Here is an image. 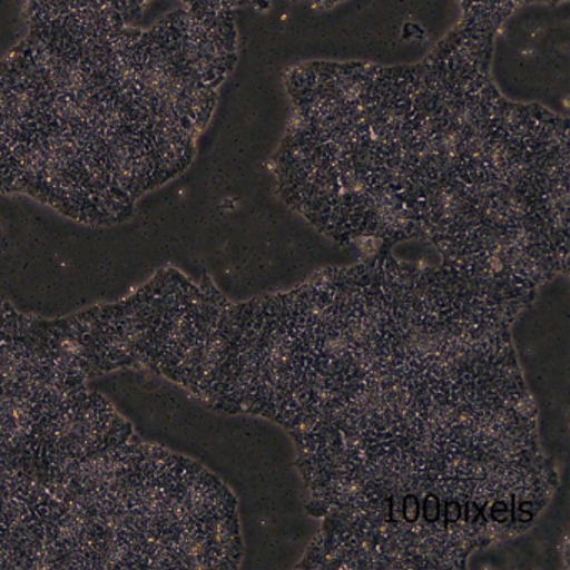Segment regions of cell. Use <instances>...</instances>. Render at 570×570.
Listing matches in <instances>:
<instances>
[{"label": "cell", "mask_w": 570, "mask_h": 570, "mask_svg": "<svg viewBox=\"0 0 570 570\" xmlns=\"http://www.w3.org/2000/svg\"><path fill=\"white\" fill-rule=\"evenodd\" d=\"M522 2L530 0H462L465 12L463 28L493 36L500 22Z\"/></svg>", "instance_id": "1"}]
</instances>
